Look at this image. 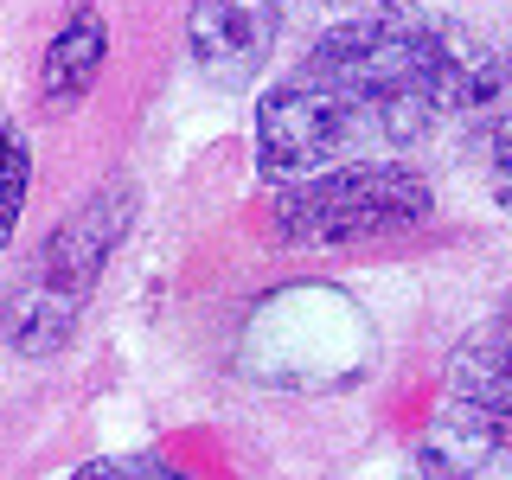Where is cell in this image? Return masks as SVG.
Segmentation results:
<instances>
[{"instance_id":"5b68a950","label":"cell","mask_w":512,"mask_h":480,"mask_svg":"<svg viewBox=\"0 0 512 480\" xmlns=\"http://www.w3.org/2000/svg\"><path fill=\"white\" fill-rule=\"evenodd\" d=\"M448 391H455L461 404L500 416L512 429V295H506L500 314L480 320L468 340L455 346V359H448Z\"/></svg>"},{"instance_id":"7a4b0ae2","label":"cell","mask_w":512,"mask_h":480,"mask_svg":"<svg viewBox=\"0 0 512 480\" xmlns=\"http://www.w3.org/2000/svg\"><path fill=\"white\" fill-rule=\"evenodd\" d=\"M436 192L404 160H333L301 180H282L276 231L308 250H346V244H384L429 224Z\"/></svg>"},{"instance_id":"277c9868","label":"cell","mask_w":512,"mask_h":480,"mask_svg":"<svg viewBox=\"0 0 512 480\" xmlns=\"http://www.w3.org/2000/svg\"><path fill=\"white\" fill-rule=\"evenodd\" d=\"M276 45V0H192L186 7V58L205 84L244 90Z\"/></svg>"},{"instance_id":"3957f363","label":"cell","mask_w":512,"mask_h":480,"mask_svg":"<svg viewBox=\"0 0 512 480\" xmlns=\"http://www.w3.org/2000/svg\"><path fill=\"white\" fill-rule=\"evenodd\" d=\"M365 141V116L359 96L346 90L340 71H327L314 52H301V64L288 77L263 90L256 103V160L269 180H301L314 167H333Z\"/></svg>"},{"instance_id":"8992f818","label":"cell","mask_w":512,"mask_h":480,"mask_svg":"<svg viewBox=\"0 0 512 480\" xmlns=\"http://www.w3.org/2000/svg\"><path fill=\"white\" fill-rule=\"evenodd\" d=\"M416 468L423 474H512L506 423L455 397V404L442 410V423L429 429V442L416 448Z\"/></svg>"},{"instance_id":"ba28073f","label":"cell","mask_w":512,"mask_h":480,"mask_svg":"<svg viewBox=\"0 0 512 480\" xmlns=\"http://www.w3.org/2000/svg\"><path fill=\"white\" fill-rule=\"evenodd\" d=\"M26 192H32V148L13 122H0V250L13 244L26 212Z\"/></svg>"},{"instance_id":"52a82bcc","label":"cell","mask_w":512,"mask_h":480,"mask_svg":"<svg viewBox=\"0 0 512 480\" xmlns=\"http://www.w3.org/2000/svg\"><path fill=\"white\" fill-rule=\"evenodd\" d=\"M103 58H109L103 13H96V7H77L71 20L58 26V39L45 45V58H39V96H45V109L84 103L90 84H96V71H103Z\"/></svg>"},{"instance_id":"9c48e42d","label":"cell","mask_w":512,"mask_h":480,"mask_svg":"<svg viewBox=\"0 0 512 480\" xmlns=\"http://www.w3.org/2000/svg\"><path fill=\"white\" fill-rule=\"evenodd\" d=\"M480 186H487V199L512 218V103L493 109L487 135H480Z\"/></svg>"},{"instance_id":"30bf717a","label":"cell","mask_w":512,"mask_h":480,"mask_svg":"<svg viewBox=\"0 0 512 480\" xmlns=\"http://www.w3.org/2000/svg\"><path fill=\"white\" fill-rule=\"evenodd\" d=\"M103 474H148V480H173V468L160 455H116V461H84L77 480H103Z\"/></svg>"},{"instance_id":"6da1fadb","label":"cell","mask_w":512,"mask_h":480,"mask_svg":"<svg viewBox=\"0 0 512 480\" xmlns=\"http://www.w3.org/2000/svg\"><path fill=\"white\" fill-rule=\"evenodd\" d=\"M128 218H135V192L128 186H103L96 199H84L71 218L45 237L39 263L20 276V288L0 308V333L20 359H52V352L77 333L96 282H103L109 256L128 237Z\"/></svg>"}]
</instances>
